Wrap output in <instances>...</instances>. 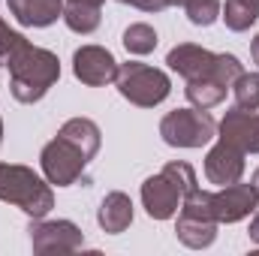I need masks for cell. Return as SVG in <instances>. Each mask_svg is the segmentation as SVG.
<instances>
[{
	"label": "cell",
	"instance_id": "cell-30",
	"mask_svg": "<svg viewBox=\"0 0 259 256\" xmlns=\"http://www.w3.org/2000/svg\"><path fill=\"white\" fill-rule=\"evenodd\" d=\"M0 145H3V121H0Z\"/></svg>",
	"mask_w": 259,
	"mask_h": 256
},
{
	"label": "cell",
	"instance_id": "cell-13",
	"mask_svg": "<svg viewBox=\"0 0 259 256\" xmlns=\"http://www.w3.org/2000/svg\"><path fill=\"white\" fill-rule=\"evenodd\" d=\"M166 64L178 75H184L187 81H193V78H202V75H214L217 55L202 49V46H193V42H181L166 55Z\"/></svg>",
	"mask_w": 259,
	"mask_h": 256
},
{
	"label": "cell",
	"instance_id": "cell-4",
	"mask_svg": "<svg viewBox=\"0 0 259 256\" xmlns=\"http://www.w3.org/2000/svg\"><path fill=\"white\" fill-rule=\"evenodd\" d=\"M178 223H175V235L184 247L190 250H205L214 244L217 238V217H214V205H211V193L193 187L181 199V208H178Z\"/></svg>",
	"mask_w": 259,
	"mask_h": 256
},
{
	"label": "cell",
	"instance_id": "cell-18",
	"mask_svg": "<svg viewBox=\"0 0 259 256\" xmlns=\"http://www.w3.org/2000/svg\"><path fill=\"white\" fill-rule=\"evenodd\" d=\"M100 6L94 3H78V0H69L64 6V21L69 30L75 33H94L100 27Z\"/></svg>",
	"mask_w": 259,
	"mask_h": 256
},
{
	"label": "cell",
	"instance_id": "cell-12",
	"mask_svg": "<svg viewBox=\"0 0 259 256\" xmlns=\"http://www.w3.org/2000/svg\"><path fill=\"white\" fill-rule=\"evenodd\" d=\"M217 139L241 148L244 154H259V115L247 112V109H232L226 112V118L217 124Z\"/></svg>",
	"mask_w": 259,
	"mask_h": 256
},
{
	"label": "cell",
	"instance_id": "cell-26",
	"mask_svg": "<svg viewBox=\"0 0 259 256\" xmlns=\"http://www.w3.org/2000/svg\"><path fill=\"white\" fill-rule=\"evenodd\" d=\"M250 58H253V64L259 66V33H256V39L250 42Z\"/></svg>",
	"mask_w": 259,
	"mask_h": 256
},
{
	"label": "cell",
	"instance_id": "cell-22",
	"mask_svg": "<svg viewBox=\"0 0 259 256\" xmlns=\"http://www.w3.org/2000/svg\"><path fill=\"white\" fill-rule=\"evenodd\" d=\"M220 0H187L184 3V12H187V18L193 21L196 27H208V24H214L217 18H220Z\"/></svg>",
	"mask_w": 259,
	"mask_h": 256
},
{
	"label": "cell",
	"instance_id": "cell-5",
	"mask_svg": "<svg viewBox=\"0 0 259 256\" xmlns=\"http://www.w3.org/2000/svg\"><path fill=\"white\" fill-rule=\"evenodd\" d=\"M115 84L121 91V97L130 100L133 106L139 109H154L160 106L169 91H172V81L163 69L148 64H139V61H130V64L118 66V75H115Z\"/></svg>",
	"mask_w": 259,
	"mask_h": 256
},
{
	"label": "cell",
	"instance_id": "cell-7",
	"mask_svg": "<svg viewBox=\"0 0 259 256\" xmlns=\"http://www.w3.org/2000/svg\"><path fill=\"white\" fill-rule=\"evenodd\" d=\"M39 163H42V172H46V181L49 184H58V187H69L81 178L84 166H88V157L66 139H52L42 154H39Z\"/></svg>",
	"mask_w": 259,
	"mask_h": 256
},
{
	"label": "cell",
	"instance_id": "cell-23",
	"mask_svg": "<svg viewBox=\"0 0 259 256\" xmlns=\"http://www.w3.org/2000/svg\"><path fill=\"white\" fill-rule=\"evenodd\" d=\"M24 46H27V36L18 33V30H12V27L0 18V64L6 66L15 58V52H21Z\"/></svg>",
	"mask_w": 259,
	"mask_h": 256
},
{
	"label": "cell",
	"instance_id": "cell-28",
	"mask_svg": "<svg viewBox=\"0 0 259 256\" xmlns=\"http://www.w3.org/2000/svg\"><path fill=\"white\" fill-rule=\"evenodd\" d=\"M253 187H256V193H259V169L253 172Z\"/></svg>",
	"mask_w": 259,
	"mask_h": 256
},
{
	"label": "cell",
	"instance_id": "cell-15",
	"mask_svg": "<svg viewBox=\"0 0 259 256\" xmlns=\"http://www.w3.org/2000/svg\"><path fill=\"white\" fill-rule=\"evenodd\" d=\"M97 220H100L103 232H109V235H121L130 223H133V202H130V196L127 193H121V190L109 193V196L100 202Z\"/></svg>",
	"mask_w": 259,
	"mask_h": 256
},
{
	"label": "cell",
	"instance_id": "cell-6",
	"mask_svg": "<svg viewBox=\"0 0 259 256\" xmlns=\"http://www.w3.org/2000/svg\"><path fill=\"white\" fill-rule=\"evenodd\" d=\"M160 136L172 148H202L217 136V124L202 109H175L160 121Z\"/></svg>",
	"mask_w": 259,
	"mask_h": 256
},
{
	"label": "cell",
	"instance_id": "cell-27",
	"mask_svg": "<svg viewBox=\"0 0 259 256\" xmlns=\"http://www.w3.org/2000/svg\"><path fill=\"white\" fill-rule=\"evenodd\" d=\"M78 3H94V6H103L106 0H78Z\"/></svg>",
	"mask_w": 259,
	"mask_h": 256
},
{
	"label": "cell",
	"instance_id": "cell-16",
	"mask_svg": "<svg viewBox=\"0 0 259 256\" xmlns=\"http://www.w3.org/2000/svg\"><path fill=\"white\" fill-rule=\"evenodd\" d=\"M58 136L66 139V142H72L88 160H94L97 157V151H100V142H103V133L100 127L91 121V118H69L64 127L58 130Z\"/></svg>",
	"mask_w": 259,
	"mask_h": 256
},
{
	"label": "cell",
	"instance_id": "cell-24",
	"mask_svg": "<svg viewBox=\"0 0 259 256\" xmlns=\"http://www.w3.org/2000/svg\"><path fill=\"white\" fill-rule=\"evenodd\" d=\"M118 3H130V6H136L142 12H163L169 6V0H118Z\"/></svg>",
	"mask_w": 259,
	"mask_h": 256
},
{
	"label": "cell",
	"instance_id": "cell-1",
	"mask_svg": "<svg viewBox=\"0 0 259 256\" xmlns=\"http://www.w3.org/2000/svg\"><path fill=\"white\" fill-rule=\"evenodd\" d=\"M6 69H9V91L18 103H39L49 94V88L61 78L58 55L49 49H36L30 42L21 52H15Z\"/></svg>",
	"mask_w": 259,
	"mask_h": 256
},
{
	"label": "cell",
	"instance_id": "cell-20",
	"mask_svg": "<svg viewBox=\"0 0 259 256\" xmlns=\"http://www.w3.org/2000/svg\"><path fill=\"white\" fill-rule=\"evenodd\" d=\"M124 49L130 55H151L157 49V30L151 24H130L124 30Z\"/></svg>",
	"mask_w": 259,
	"mask_h": 256
},
{
	"label": "cell",
	"instance_id": "cell-25",
	"mask_svg": "<svg viewBox=\"0 0 259 256\" xmlns=\"http://www.w3.org/2000/svg\"><path fill=\"white\" fill-rule=\"evenodd\" d=\"M250 241H256L259 244V214L250 220Z\"/></svg>",
	"mask_w": 259,
	"mask_h": 256
},
{
	"label": "cell",
	"instance_id": "cell-14",
	"mask_svg": "<svg viewBox=\"0 0 259 256\" xmlns=\"http://www.w3.org/2000/svg\"><path fill=\"white\" fill-rule=\"evenodd\" d=\"M9 12L24 27H49L64 18V0H6Z\"/></svg>",
	"mask_w": 259,
	"mask_h": 256
},
{
	"label": "cell",
	"instance_id": "cell-10",
	"mask_svg": "<svg viewBox=\"0 0 259 256\" xmlns=\"http://www.w3.org/2000/svg\"><path fill=\"white\" fill-rule=\"evenodd\" d=\"M118 66L121 64L103 46H81L72 55V72H75V78L81 84H91V88H103V84L115 81Z\"/></svg>",
	"mask_w": 259,
	"mask_h": 256
},
{
	"label": "cell",
	"instance_id": "cell-3",
	"mask_svg": "<svg viewBox=\"0 0 259 256\" xmlns=\"http://www.w3.org/2000/svg\"><path fill=\"white\" fill-rule=\"evenodd\" d=\"M0 199L21 208L33 220L46 217L55 208L52 187L30 166H18V163H0Z\"/></svg>",
	"mask_w": 259,
	"mask_h": 256
},
{
	"label": "cell",
	"instance_id": "cell-19",
	"mask_svg": "<svg viewBox=\"0 0 259 256\" xmlns=\"http://www.w3.org/2000/svg\"><path fill=\"white\" fill-rule=\"evenodd\" d=\"M223 21L229 30L241 33V30H250V24H256L259 18V0H226V6L220 9Z\"/></svg>",
	"mask_w": 259,
	"mask_h": 256
},
{
	"label": "cell",
	"instance_id": "cell-9",
	"mask_svg": "<svg viewBox=\"0 0 259 256\" xmlns=\"http://www.w3.org/2000/svg\"><path fill=\"white\" fill-rule=\"evenodd\" d=\"M211 205H214L217 223H238L259 208V193L253 184L235 181V184H226L217 193H211Z\"/></svg>",
	"mask_w": 259,
	"mask_h": 256
},
{
	"label": "cell",
	"instance_id": "cell-11",
	"mask_svg": "<svg viewBox=\"0 0 259 256\" xmlns=\"http://www.w3.org/2000/svg\"><path fill=\"white\" fill-rule=\"evenodd\" d=\"M241 175H244V151L220 139L205 157V178L217 187H226L241 181Z\"/></svg>",
	"mask_w": 259,
	"mask_h": 256
},
{
	"label": "cell",
	"instance_id": "cell-29",
	"mask_svg": "<svg viewBox=\"0 0 259 256\" xmlns=\"http://www.w3.org/2000/svg\"><path fill=\"white\" fill-rule=\"evenodd\" d=\"M187 0H169V6H184Z\"/></svg>",
	"mask_w": 259,
	"mask_h": 256
},
{
	"label": "cell",
	"instance_id": "cell-17",
	"mask_svg": "<svg viewBox=\"0 0 259 256\" xmlns=\"http://www.w3.org/2000/svg\"><path fill=\"white\" fill-rule=\"evenodd\" d=\"M226 91H229V88H226L223 81H217L214 75H202V78L187 81V100L193 103V109H202V112L220 106V103L226 100Z\"/></svg>",
	"mask_w": 259,
	"mask_h": 256
},
{
	"label": "cell",
	"instance_id": "cell-8",
	"mask_svg": "<svg viewBox=\"0 0 259 256\" xmlns=\"http://www.w3.org/2000/svg\"><path fill=\"white\" fill-rule=\"evenodd\" d=\"M27 232H30L33 253H72L84 244V235L72 220H42V217H36Z\"/></svg>",
	"mask_w": 259,
	"mask_h": 256
},
{
	"label": "cell",
	"instance_id": "cell-2",
	"mask_svg": "<svg viewBox=\"0 0 259 256\" xmlns=\"http://www.w3.org/2000/svg\"><path fill=\"white\" fill-rule=\"evenodd\" d=\"M193 187H199L196 169L190 163H184V160H172V163H166L157 175H151L142 184V205H145L148 217L169 220V217L178 214L181 199Z\"/></svg>",
	"mask_w": 259,
	"mask_h": 256
},
{
	"label": "cell",
	"instance_id": "cell-21",
	"mask_svg": "<svg viewBox=\"0 0 259 256\" xmlns=\"http://www.w3.org/2000/svg\"><path fill=\"white\" fill-rule=\"evenodd\" d=\"M232 94H235V106L256 112L259 109V72H241L232 81Z\"/></svg>",
	"mask_w": 259,
	"mask_h": 256
}]
</instances>
